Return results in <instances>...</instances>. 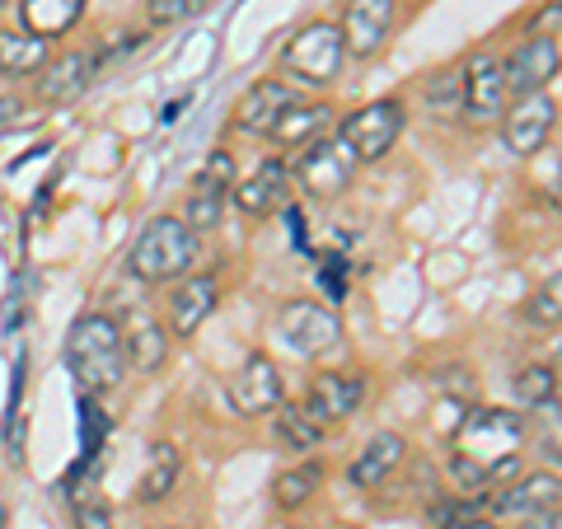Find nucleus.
I'll return each instance as SVG.
<instances>
[{
    "instance_id": "79ce46f5",
    "label": "nucleus",
    "mask_w": 562,
    "mask_h": 529,
    "mask_svg": "<svg viewBox=\"0 0 562 529\" xmlns=\"http://www.w3.org/2000/svg\"><path fill=\"white\" fill-rule=\"evenodd\" d=\"M150 529H183V525H150Z\"/></svg>"
},
{
    "instance_id": "2f4dec72",
    "label": "nucleus",
    "mask_w": 562,
    "mask_h": 529,
    "mask_svg": "<svg viewBox=\"0 0 562 529\" xmlns=\"http://www.w3.org/2000/svg\"><path fill=\"white\" fill-rule=\"evenodd\" d=\"M202 10H206V0H146V20L155 29H173V24H183Z\"/></svg>"
},
{
    "instance_id": "aec40b11",
    "label": "nucleus",
    "mask_w": 562,
    "mask_h": 529,
    "mask_svg": "<svg viewBox=\"0 0 562 529\" xmlns=\"http://www.w3.org/2000/svg\"><path fill=\"white\" fill-rule=\"evenodd\" d=\"M117 328H122V347H127V370H136V375H155L169 357L165 324H155L150 314H132V319H122Z\"/></svg>"
},
{
    "instance_id": "5701e85b",
    "label": "nucleus",
    "mask_w": 562,
    "mask_h": 529,
    "mask_svg": "<svg viewBox=\"0 0 562 529\" xmlns=\"http://www.w3.org/2000/svg\"><path fill=\"white\" fill-rule=\"evenodd\" d=\"M324 421H314L301 403H286L281 398L277 408H272V436H277V446L281 450H295V454H310V450H319V440H324Z\"/></svg>"
},
{
    "instance_id": "1a4fd4ad",
    "label": "nucleus",
    "mask_w": 562,
    "mask_h": 529,
    "mask_svg": "<svg viewBox=\"0 0 562 529\" xmlns=\"http://www.w3.org/2000/svg\"><path fill=\"white\" fill-rule=\"evenodd\" d=\"M225 398H231L235 417H268L272 408L286 394H281V370L268 351H254V357H244L239 375L225 384Z\"/></svg>"
},
{
    "instance_id": "b1692460",
    "label": "nucleus",
    "mask_w": 562,
    "mask_h": 529,
    "mask_svg": "<svg viewBox=\"0 0 562 529\" xmlns=\"http://www.w3.org/2000/svg\"><path fill=\"white\" fill-rule=\"evenodd\" d=\"M80 14H85V0H20V24L47 43L76 29Z\"/></svg>"
},
{
    "instance_id": "9b49d317",
    "label": "nucleus",
    "mask_w": 562,
    "mask_h": 529,
    "mask_svg": "<svg viewBox=\"0 0 562 529\" xmlns=\"http://www.w3.org/2000/svg\"><path fill=\"white\" fill-rule=\"evenodd\" d=\"M562 70V52L549 33H530L512 57L502 61V80H506V99H520V94H539L543 85Z\"/></svg>"
},
{
    "instance_id": "72a5a7b5",
    "label": "nucleus",
    "mask_w": 562,
    "mask_h": 529,
    "mask_svg": "<svg viewBox=\"0 0 562 529\" xmlns=\"http://www.w3.org/2000/svg\"><path fill=\"white\" fill-rule=\"evenodd\" d=\"M319 281H324V295H328V305H338V300L347 295V258H338V254L319 258Z\"/></svg>"
},
{
    "instance_id": "c03bdc74",
    "label": "nucleus",
    "mask_w": 562,
    "mask_h": 529,
    "mask_svg": "<svg viewBox=\"0 0 562 529\" xmlns=\"http://www.w3.org/2000/svg\"><path fill=\"white\" fill-rule=\"evenodd\" d=\"M206 5H211V0H206Z\"/></svg>"
},
{
    "instance_id": "f704fd0d",
    "label": "nucleus",
    "mask_w": 562,
    "mask_h": 529,
    "mask_svg": "<svg viewBox=\"0 0 562 529\" xmlns=\"http://www.w3.org/2000/svg\"><path fill=\"white\" fill-rule=\"evenodd\" d=\"M76 525L80 529H113V510L99 497H76Z\"/></svg>"
},
{
    "instance_id": "6ab92c4d",
    "label": "nucleus",
    "mask_w": 562,
    "mask_h": 529,
    "mask_svg": "<svg viewBox=\"0 0 562 529\" xmlns=\"http://www.w3.org/2000/svg\"><path fill=\"white\" fill-rule=\"evenodd\" d=\"M558 506H562L558 473H525V479L506 483V492H497L502 516H543V510H558Z\"/></svg>"
},
{
    "instance_id": "7c9ffc66",
    "label": "nucleus",
    "mask_w": 562,
    "mask_h": 529,
    "mask_svg": "<svg viewBox=\"0 0 562 529\" xmlns=\"http://www.w3.org/2000/svg\"><path fill=\"white\" fill-rule=\"evenodd\" d=\"M239 179H235V160L225 150H216L206 160V169L192 179V188H202V192H221V198H231V188H235Z\"/></svg>"
},
{
    "instance_id": "c9c22d12",
    "label": "nucleus",
    "mask_w": 562,
    "mask_h": 529,
    "mask_svg": "<svg viewBox=\"0 0 562 529\" xmlns=\"http://www.w3.org/2000/svg\"><path fill=\"white\" fill-rule=\"evenodd\" d=\"M103 427H109V421L99 417L94 398L85 394V403H80V431H85V454H99V446H103Z\"/></svg>"
},
{
    "instance_id": "0eeeda50",
    "label": "nucleus",
    "mask_w": 562,
    "mask_h": 529,
    "mask_svg": "<svg viewBox=\"0 0 562 529\" xmlns=\"http://www.w3.org/2000/svg\"><path fill=\"white\" fill-rule=\"evenodd\" d=\"M277 333L291 342V351L301 357H324L342 342V319L333 305H319V300H291L277 314Z\"/></svg>"
},
{
    "instance_id": "f257e3e1",
    "label": "nucleus",
    "mask_w": 562,
    "mask_h": 529,
    "mask_svg": "<svg viewBox=\"0 0 562 529\" xmlns=\"http://www.w3.org/2000/svg\"><path fill=\"white\" fill-rule=\"evenodd\" d=\"M66 365L90 398L113 394L127 380V347H122L117 319H109V314H80L66 333Z\"/></svg>"
},
{
    "instance_id": "473e14b6",
    "label": "nucleus",
    "mask_w": 562,
    "mask_h": 529,
    "mask_svg": "<svg viewBox=\"0 0 562 529\" xmlns=\"http://www.w3.org/2000/svg\"><path fill=\"white\" fill-rule=\"evenodd\" d=\"M140 47H146V33H113V38L94 52V70H109L117 61H127L132 52H140Z\"/></svg>"
},
{
    "instance_id": "bb28decb",
    "label": "nucleus",
    "mask_w": 562,
    "mask_h": 529,
    "mask_svg": "<svg viewBox=\"0 0 562 529\" xmlns=\"http://www.w3.org/2000/svg\"><path fill=\"white\" fill-rule=\"evenodd\" d=\"M525 324L530 328H558L562 324V272L543 277V286L525 300Z\"/></svg>"
},
{
    "instance_id": "412c9836",
    "label": "nucleus",
    "mask_w": 562,
    "mask_h": 529,
    "mask_svg": "<svg viewBox=\"0 0 562 529\" xmlns=\"http://www.w3.org/2000/svg\"><path fill=\"white\" fill-rule=\"evenodd\" d=\"M403 454H408V440H403V436H394V431L371 436V440H366V450L357 454V460H351L347 483H351V487H361V492L380 487V483L403 464Z\"/></svg>"
},
{
    "instance_id": "4be33fe9",
    "label": "nucleus",
    "mask_w": 562,
    "mask_h": 529,
    "mask_svg": "<svg viewBox=\"0 0 562 529\" xmlns=\"http://www.w3.org/2000/svg\"><path fill=\"white\" fill-rule=\"evenodd\" d=\"M47 61H52L47 38L29 33L24 24L0 29V76H5V80H29V76H38Z\"/></svg>"
},
{
    "instance_id": "4c0bfd02",
    "label": "nucleus",
    "mask_w": 562,
    "mask_h": 529,
    "mask_svg": "<svg viewBox=\"0 0 562 529\" xmlns=\"http://www.w3.org/2000/svg\"><path fill=\"white\" fill-rule=\"evenodd\" d=\"M441 529H502V525H492V520H483V516H450Z\"/></svg>"
},
{
    "instance_id": "cd10ccee",
    "label": "nucleus",
    "mask_w": 562,
    "mask_h": 529,
    "mask_svg": "<svg viewBox=\"0 0 562 529\" xmlns=\"http://www.w3.org/2000/svg\"><path fill=\"white\" fill-rule=\"evenodd\" d=\"M516 398L525 403V408H543V403H553L558 398V375H553V365H525L520 375H516Z\"/></svg>"
},
{
    "instance_id": "a211bd4d",
    "label": "nucleus",
    "mask_w": 562,
    "mask_h": 529,
    "mask_svg": "<svg viewBox=\"0 0 562 529\" xmlns=\"http://www.w3.org/2000/svg\"><path fill=\"white\" fill-rule=\"evenodd\" d=\"M338 132V109H328V103H301L295 99L286 113L277 117V127L268 132L281 150H305L314 146L319 136H333Z\"/></svg>"
},
{
    "instance_id": "a878e982",
    "label": "nucleus",
    "mask_w": 562,
    "mask_h": 529,
    "mask_svg": "<svg viewBox=\"0 0 562 529\" xmlns=\"http://www.w3.org/2000/svg\"><path fill=\"white\" fill-rule=\"evenodd\" d=\"M319 487H324V464L305 460V464L286 469V473H281V479L272 483V497H277V506H281V510H301V506H305Z\"/></svg>"
},
{
    "instance_id": "58836bf2",
    "label": "nucleus",
    "mask_w": 562,
    "mask_h": 529,
    "mask_svg": "<svg viewBox=\"0 0 562 529\" xmlns=\"http://www.w3.org/2000/svg\"><path fill=\"white\" fill-rule=\"evenodd\" d=\"M20 113H24V103H20V99H0V127L20 122Z\"/></svg>"
},
{
    "instance_id": "dca6fc26",
    "label": "nucleus",
    "mask_w": 562,
    "mask_h": 529,
    "mask_svg": "<svg viewBox=\"0 0 562 529\" xmlns=\"http://www.w3.org/2000/svg\"><path fill=\"white\" fill-rule=\"evenodd\" d=\"M231 198L249 221L277 216V211H286V202H291V169L281 160H262L249 179L231 188Z\"/></svg>"
},
{
    "instance_id": "37998d69",
    "label": "nucleus",
    "mask_w": 562,
    "mask_h": 529,
    "mask_svg": "<svg viewBox=\"0 0 562 529\" xmlns=\"http://www.w3.org/2000/svg\"><path fill=\"white\" fill-rule=\"evenodd\" d=\"M0 10H5V0H0Z\"/></svg>"
},
{
    "instance_id": "20e7f679",
    "label": "nucleus",
    "mask_w": 562,
    "mask_h": 529,
    "mask_svg": "<svg viewBox=\"0 0 562 529\" xmlns=\"http://www.w3.org/2000/svg\"><path fill=\"white\" fill-rule=\"evenodd\" d=\"M347 61V47H342V33L338 24H305L295 38L281 47V70L295 76L310 90H324V85L338 80V70Z\"/></svg>"
},
{
    "instance_id": "c756f323",
    "label": "nucleus",
    "mask_w": 562,
    "mask_h": 529,
    "mask_svg": "<svg viewBox=\"0 0 562 529\" xmlns=\"http://www.w3.org/2000/svg\"><path fill=\"white\" fill-rule=\"evenodd\" d=\"M221 211H225V198H221V192H202V188H192L183 221H188V230L206 235V230H216V225H221Z\"/></svg>"
},
{
    "instance_id": "6e6552de",
    "label": "nucleus",
    "mask_w": 562,
    "mask_h": 529,
    "mask_svg": "<svg viewBox=\"0 0 562 529\" xmlns=\"http://www.w3.org/2000/svg\"><path fill=\"white\" fill-rule=\"evenodd\" d=\"M394 20H398V0H347L342 5V47H347V57H375V52L390 43V33H394Z\"/></svg>"
},
{
    "instance_id": "c85d7f7f",
    "label": "nucleus",
    "mask_w": 562,
    "mask_h": 529,
    "mask_svg": "<svg viewBox=\"0 0 562 529\" xmlns=\"http://www.w3.org/2000/svg\"><path fill=\"white\" fill-rule=\"evenodd\" d=\"M460 103H464L460 70H441V76L427 85V113L431 117H454V113H460Z\"/></svg>"
},
{
    "instance_id": "e433bc0d",
    "label": "nucleus",
    "mask_w": 562,
    "mask_h": 529,
    "mask_svg": "<svg viewBox=\"0 0 562 529\" xmlns=\"http://www.w3.org/2000/svg\"><path fill=\"white\" fill-rule=\"evenodd\" d=\"M558 24H562V0H553L549 10H535L530 14V33H549V38H553Z\"/></svg>"
},
{
    "instance_id": "9d476101",
    "label": "nucleus",
    "mask_w": 562,
    "mask_h": 529,
    "mask_svg": "<svg viewBox=\"0 0 562 529\" xmlns=\"http://www.w3.org/2000/svg\"><path fill=\"white\" fill-rule=\"evenodd\" d=\"M366 394H371V380L366 375H347V370H324V375L310 380L305 390V403L301 408L324 421V427H338V421H347L351 413H361Z\"/></svg>"
},
{
    "instance_id": "4468645a",
    "label": "nucleus",
    "mask_w": 562,
    "mask_h": 529,
    "mask_svg": "<svg viewBox=\"0 0 562 529\" xmlns=\"http://www.w3.org/2000/svg\"><path fill=\"white\" fill-rule=\"evenodd\" d=\"M94 80H99L94 52H61L57 61H47L38 70V85H33V94H38L43 109H66V103H76Z\"/></svg>"
},
{
    "instance_id": "7ed1b4c3",
    "label": "nucleus",
    "mask_w": 562,
    "mask_h": 529,
    "mask_svg": "<svg viewBox=\"0 0 562 529\" xmlns=\"http://www.w3.org/2000/svg\"><path fill=\"white\" fill-rule=\"evenodd\" d=\"M525 440V421L520 413H502V408H473L464 413L460 431H454V454L479 469H492L506 454H516Z\"/></svg>"
},
{
    "instance_id": "ddd939ff",
    "label": "nucleus",
    "mask_w": 562,
    "mask_h": 529,
    "mask_svg": "<svg viewBox=\"0 0 562 529\" xmlns=\"http://www.w3.org/2000/svg\"><path fill=\"white\" fill-rule=\"evenodd\" d=\"M460 80H464L460 113L473 122V127L497 122L506 113V80H502V57L497 52H479V57H469V66L460 70Z\"/></svg>"
},
{
    "instance_id": "f03ea898",
    "label": "nucleus",
    "mask_w": 562,
    "mask_h": 529,
    "mask_svg": "<svg viewBox=\"0 0 562 529\" xmlns=\"http://www.w3.org/2000/svg\"><path fill=\"white\" fill-rule=\"evenodd\" d=\"M198 249H202V235L188 230L183 216H155L132 239L127 272L136 281H146V286H169V281H179L198 268Z\"/></svg>"
},
{
    "instance_id": "ea45409f",
    "label": "nucleus",
    "mask_w": 562,
    "mask_h": 529,
    "mask_svg": "<svg viewBox=\"0 0 562 529\" xmlns=\"http://www.w3.org/2000/svg\"><path fill=\"white\" fill-rule=\"evenodd\" d=\"M543 198H549V206L562 211V165L553 169V179H549V188H543Z\"/></svg>"
},
{
    "instance_id": "a19ab883",
    "label": "nucleus",
    "mask_w": 562,
    "mask_h": 529,
    "mask_svg": "<svg viewBox=\"0 0 562 529\" xmlns=\"http://www.w3.org/2000/svg\"><path fill=\"white\" fill-rule=\"evenodd\" d=\"M549 365H553V375H558V403H562V351H558V357H553Z\"/></svg>"
},
{
    "instance_id": "2eb2a0df",
    "label": "nucleus",
    "mask_w": 562,
    "mask_h": 529,
    "mask_svg": "<svg viewBox=\"0 0 562 529\" xmlns=\"http://www.w3.org/2000/svg\"><path fill=\"white\" fill-rule=\"evenodd\" d=\"M216 305H221V281L211 272L179 277V286L169 291V333L173 338H192V333L211 319Z\"/></svg>"
},
{
    "instance_id": "393cba45",
    "label": "nucleus",
    "mask_w": 562,
    "mask_h": 529,
    "mask_svg": "<svg viewBox=\"0 0 562 529\" xmlns=\"http://www.w3.org/2000/svg\"><path fill=\"white\" fill-rule=\"evenodd\" d=\"M179 473H183L179 446H173V440H155L150 460H146V473H140V487H136V502H146V506L165 502L173 492V483H179Z\"/></svg>"
},
{
    "instance_id": "f8f14e48",
    "label": "nucleus",
    "mask_w": 562,
    "mask_h": 529,
    "mask_svg": "<svg viewBox=\"0 0 562 529\" xmlns=\"http://www.w3.org/2000/svg\"><path fill=\"white\" fill-rule=\"evenodd\" d=\"M553 127H558V103L543 90L512 99V109L502 113V136L512 155H539L543 140L553 136Z\"/></svg>"
},
{
    "instance_id": "39448f33",
    "label": "nucleus",
    "mask_w": 562,
    "mask_h": 529,
    "mask_svg": "<svg viewBox=\"0 0 562 529\" xmlns=\"http://www.w3.org/2000/svg\"><path fill=\"white\" fill-rule=\"evenodd\" d=\"M403 127H408V109H403L398 99H375L351 117H342L338 136H342V146L357 155V165H375L398 146Z\"/></svg>"
},
{
    "instance_id": "423d86ee",
    "label": "nucleus",
    "mask_w": 562,
    "mask_h": 529,
    "mask_svg": "<svg viewBox=\"0 0 562 529\" xmlns=\"http://www.w3.org/2000/svg\"><path fill=\"white\" fill-rule=\"evenodd\" d=\"M291 179L305 188V198L333 202V198H342V192L351 188V179H357V155L342 146L338 132L319 136L314 146H305V155H301V165H295Z\"/></svg>"
},
{
    "instance_id": "f3484780",
    "label": "nucleus",
    "mask_w": 562,
    "mask_h": 529,
    "mask_svg": "<svg viewBox=\"0 0 562 529\" xmlns=\"http://www.w3.org/2000/svg\"><path fill=\"white\" fill-rule=\"evenodd\" d=\"M295 103V90L286 80H254L249 90H244V99L235 103V132L244 136H268L277 127V117L286 113Z\"/></svg>"
}]
</instances>
